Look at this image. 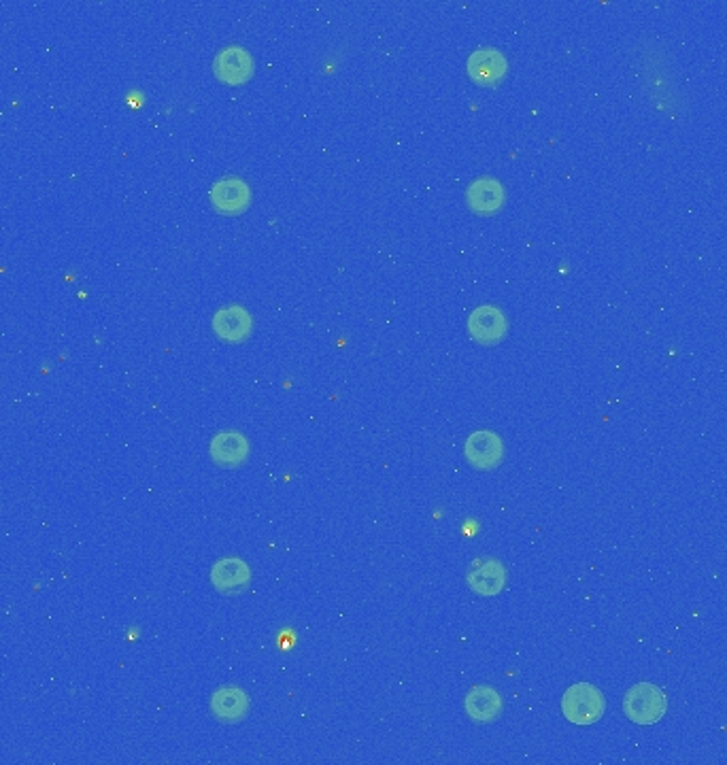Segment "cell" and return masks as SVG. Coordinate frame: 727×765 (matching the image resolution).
Here are the masks:
<instances>
[{
    "label": "cell",
    "mask_w": 727,
    "mask_h": 765,
    "mask_svg": "<svg viewBox=\"0 0 727 765\" xmlns=\"http://www.w3.org/2000/svg\"><path fill=\"white\" fill-rule=\"evenodd\" d=\"M668 710L666 693L653 683H638L623 697V712L636 725H655Z\"/></svg>",
    "instance_id": "6da1fadb"
},
{
    "label": "cell",
    "mask_w": 727,
    "mask_h": 765,
    "mask_svg": "<svg viewBox=\"0 0 727 765\" xmlns=\"http://www.w3.org/2000/svg\"><path fill=\"white\" fill-rule=\"evenodd\" d=\"M606 712L602 691L591 683L572 685L562 697V714L574 725H594Z\"/></svg>",
    "instance_id": "7a4b0ae2"
},
{
    "label": "cell",
    "mask_w": 727,
    "mask_h": 765,
    "mask_svg": "<svg viewBox=\"0 0 727 765\" xmlns=\"http://www.w3.org/2000/svg\"><path fill=\"white\" fill-rule=\"evenodd\" d=\"M464 457L475 470H494L504 459V442L489 430L472 432L464 442Z\"/></svg>",
    "instance_id": "3957f363"
},
{
    "label": "cell",
    "mask_w": 727,
    "mask_h": 765,
    "mask_svg": "<svg viewBox=\"0 0 727 765\" xmlns=\"http://www.w3.org/2000/svg\"><path fill=\"white\" fill-rule=\"evenodd\" d=\"M468 332L479 345H498L509 334V319L498 306L483 304L470 313Z\"/></svg>",
    "instance_id": "277c9868"
},
{
    "label": "cell",
    "mask_w": 727,
    "mask_h": 765,
    "mask_svg": "<svg viewBox=\"0 0 727 765\" xmlns=\"http://www.w3.org/2000/svg\"><path fill=\"white\" fill-rule=\"evenodd\" d=\"M466 583L475 593L485 595V598H492V595L502 593L506 585H509V572H506V566L502 564V561L494 557L477 559L466 574Z\"/></svg>",
    "instance_id": "5b68a950"
},
{
    "label": "cell",
    "mask_w": 727,
    "mask_h": 765,
    "mask_svg": "<svg viewBox=\"0 0 727 765\" xmlns=\"http://www.w3.org/2000/svg\"><path fill=\"white\" fill-rule=\"evenodd\" d=\"M215 77L228 85H241L253 75V58L247 49L239 45L224 47L213 62Z\"/></svg>",
    "instance_id": "8992f818"
},
{
    "label": "cell",
    "mask_w": 727,
    "mask_h": 765,
    "mask_svg": "<svg viewBox=\"0 0 727 765\" xmlns=\"http://www.w3.org/2000/svg\"><path fill=\"white\" fill-rule=\"evenodd\" d=\"M466 71L477 85L492 88V85H498L506 77V73H509V62H506V58L498 49L485 47L477 49L475 54L468 58Z\"/></svg>",
    "instance_id": "52a82bcc"
},
{
    "label": "cell",
    "mask_w": 727,
    "mask_h": 765,
    "mask_svg": "<svg viewBox=\"0 0 727 765\" xmlns=\"http://www.w3.org/2000/svg\"><path fill=\"white\" fill-rule=\"evenodd\" d=\"M209 453L219 468H239L249 459L251 447L243 434L226 430L211 438Z\"/></svg>",
    "instance_id": "ba28073f"
},
{
    "label": "cell",
    "mask_w": 727,
    "mask_h": 765,
    "mask_svg": "<svg viewBox=\"0 0 727 765\" xmlns=\"http://www.w3.org/2000/svg\"><path fill=\"white\" fill-rule=\"evenodd\" d=\"M211 326L213 332L222 340H226V343H243L253 332V319L243 306L230 304L213 315Z\"/></svg>",
    "instance_id": "9c48e42d"
},
{
    "label": "cell",
    "mask_w": 727,
    "mask_h": 765,
    "mask_svg": "<svg viewBox=\"0 0 727 765\" xmlns=\"http://www.w3.org/2000/svg\"><path fill=\"white\" fill-rule=\"evenodd\" d=\"M251 202L249 185L241 179H222L211 187V204L222 215H241Z\"/></svg>",
    "instance_id": "30bf717a"
},
{
    "label": "cell",
    "mask_w": 727,
    "mask_h": 765,
    "mask_svg": "<svg viewBox=\"0 0 727 765\" xmlns=\"http://www.w3.org/2000/svg\"><path fill=\"white\" fill-rule=\"evenodd\" d=\"M211 583L217 591L236 595L251 585V570L239 557L219 559L211 570Z\"/></svg>",
    "instance_id": "8fae6325"
},
{
    "label": "cell",
    "mask_w": 727,
    "mask_h": 765,
    "mask_svg": "<svg viewBox=\"0 0 727 765\" xmlns=\"http://www.w3.org/2000/svg\"><path fill=\"white\" fill-rule=\"evenodd\" d=\"M251 710L249 695L239 687H219L211 695V712L222 723H241Z\"/></svg>",
    "instance_id": "7c38bea8"
},
{
    "label": "cell",
    "mask_w": 727,
    "mask_h": 765,
    "mask_svg": "<svg viewBox=\"0 0 727 765\" xmlns=\"http://www.w3.org/2000/svg\"><path fill=\"white\" fill-rule=\"evenodd\" d=\"M506 192L500 181L481 177L472 181L466 190V202L468 207L477 215H494L504 207Z\"/></svg>",
    "instance_id": "4fadbf2b"
},
{
    "label": "cell",
    "mask_w": 727,
    "mask_h": 765,
    "mask_svg": "<svg viewBox=\"0 0 727 765\" xmlns=\"http://www.w3.org/2000/svg\"><path fill=\"white\" fill-rule=\"evenodd\" d=\"M464 708L475 723H494L504 710V702L502 695L492 687H472L466 693Z\"/></svg>",
    "instance_id": "5bb4252c"
}]
</instances>
